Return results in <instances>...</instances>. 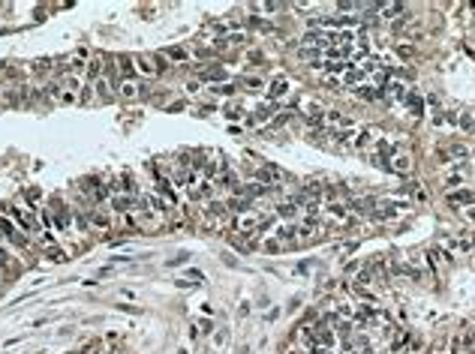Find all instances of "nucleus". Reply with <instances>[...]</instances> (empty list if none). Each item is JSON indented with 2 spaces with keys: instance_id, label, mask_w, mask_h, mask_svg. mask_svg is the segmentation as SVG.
<instances>
[{
  "instance_id": "4",
  "label": "nucleus",
  "mask_w": 475,
  "mask_h": 354,
  "mask_svg": "<svg viewBox=\"0 0 475 354\" xmlns=\"http://www.w3.org/2000/svg\"><path fill=\"white\" fill-rule=\"evenodd\" d=\"M391 171H397V174H409L412 171V159H409V153L406 150H391Z\"/></svg>"
},
{
  "instance_id": "14",
  "label": "nucleus",
  "mask_w": 475,
  "mask_h": 354,
  "mask_svg": "<svg viewBox=\"0 0 475 354\" xmlns=\"http://www.w3.org/2000/svg\"><path fill=\"white\" fill-rule=\"evenodd\" d=\"M277 216H280V219H286V222H292V219L298 216V204H295V201L280 204V207H277Z\"/></svg>"
},
{
  "instance_id": "38",
  "label": "nucleus",
  "mask_w": 475,
  "mask_h": 354,
  "mask_svg": "<svg viewBox=\"0 0 475 354\" xmlns=\"http://www.w3.org/2000/svg\"><path fill=\"white\" fill-rule=\"evenodd\" d=\"M217 93H232V84H217Z\"/></svg>"
},
{
  "instance_id": "15",
  "label": "nucleus",
  "mask_w": 475,
  "mask_h": 354,
  "mask_svg": "<svg viewBox=\"0 0 475 354\" xmlns=\"http://www.w3.org/2000/svg\"><path fill=\"white\" fill-rule=\"evenodd\" d=\"M298 54H301V60L313 63V66L322 60V48H307V45H301V51H298Z\"/></svg>"
},
{
  "instance_id": "32",
  "label": "nucleus",
  "mask_w": 475,
  "mask_h": 354,
  "mask_svg": "<svg viewBox=\"0 0 475 354\" xmlns=\"http://www.w3.org/2000/svg\"><path fill=\"white\" fill-rule=\"evenodd\" d=\"M33 69H36V72H48V69H51V60H36Z\"/></svg>"
},
{
  "instance_id": "10",
  "label": "nucleus",
  "mask_w": 475,
  "mask_h": 354,
  "mask_svg": "<svg viewBox=\"0 0 475 354\" xmlns=\"http://www.w3.org/2000/svg\"><path fill=\"white\" fill-rule=\"evenodd\" d=\"M117 96H123V99H135V96H138V84H135V78H123V81L117 84Z\"/></svg>"
},
{
  "instance_id": "24",
  "label": "nucleus",
  "mask_w": 475,
  "mask_h": 354,
  "mask_svg": "<svg viewBox=\"0 0 475 354\" xmlns=\"http://www.w3.org/2000/svg\"><path fill=\"white\" fill-rule=\"evenodd\" d=\"M244 87H247V90H259V87H265V78H256V75H247V78H244Z\"/></svg>"
},
{
  "instance_id": "7",
  "label": "nucleus",
  "mask_w": 475,
  "mask_h": 354,
  "mask_svg": "<svg viewBox=\"0 0 475 354\" xmlns=\"http://www.w3.org/2000/svg\"><path fill=\"white\" fill-rule=\"evenodd\" d=\"M406 12V3H400V0H394V3H379V15L382 18H400Z\"/></svg>"
},
{
  "instance_id": "41",
  "label": "nucleus",
  "mask_w": 475,
  "mask_h": 354,
  "mask_svg": "<svg viewBox=\"0 0 475 354\" xmlns=\"http://www.w3.org/2000/svg\"><path fill=\"white\" fill-rule=\"evenodd\" d=\"M313 354H331V348H316Z\"/></svg>"
},
{
  "instance_id": "13",
  "label": "nucleus",
  "mask_w": 475,
  "mask_h": 354,
  "mask_svg": "<svg viewBox=\"0 0 475 354\" xmlns=\"http://www.w3.org/2000/svg\"><path fill=\"white\" fill-rule=\"evenodd\" d=\"M283 93H289V81H286V78H274V81H271V87H268L271 102H274L277 96H283Z\"/></svg>"
},
{
  "instance_id": "28",
  "label": "nucleus",
  "mask_w": 475,
  "mask_h": 354,
  "mask_svg": "<svg viewBox=\"0 0 475 354\" xmlns=\"http://www.w3.org/2000/svg\"><path fill=\"white\" fill-rule=\"evenodd\" d=\"M457 120L463 123V129H466V132H475V117H472V114H460Z\"/></svg>"
},
{
  "instance_id": "1",
  "label": "nucleus",
  "mask_w": 475,
  "mask_h": 354,
  "mask_svg": "<svg viewBox=\"0 0 475 354\" xmlns=\"http://www.w3.org/2000/svg\"><path fill=\"white\" fill-rule=\"evenodd\" d=\"M9 213H12V222L21 228V231H39V222H36V216L30 213V210H21V207H9Z\"/></svg>"
},
{
  "instance_id": "16",
  "label": "nucleus",
  "mask_w": 475,
  "mask_h": 354,
  "mask_svg": "<svg viewBox=\"0 0 475 354\" xmlns=\"http://www.w3.org/2000/svg\"><path fill=\"white\" fill-rule=\"evenodd\" d=\"M370 141H373V132H370V129H358V132H355V141H352V147H355V150H364Z\"/></svg>"
},
{
  "instance_id": "29",
  "label": "nucleus",
  "mask_w": 475,
  "mask_h": 354,
  "mask_svg": "<svg viewBox=\"0 0 475 354\" xmlns=\"http://www.w3.org/2000/svg\"><path fill=\"white\" fill-rule=\"evenodd\" d=\"M229 207H232V210H250V201H247V198H232Z\"/></svg>"
},
{
  "instance_id": "23",
  "label": "nucleus",
  "mask_w": 475,
  "mask_h": 354,
  "mask_svg": "<svg viewBox=\"0 0 475 354\" xmlns=\"http://www.w3.org/2000/svg\"><path fill=\"white\" fill-rule=\"evenodd\" d=\"M84 63H90V60H87V51H84V48H78V51L72 54V66H75V69H81Z\"/></svg>"
},
{
  "instance_id": "34",
  "label": "nucleus",
  "mask_w": 475,
  "mask_h": 354,
  "mask_svg": "<svg viewBox=\"0 0 475 354\" xmlns=\"http://www.w3.org/2000/svg\"><path fill=\"white\" fill-rule=\"evenodd\" d=\"M388 93H391V96H397V99H400V96H403V87H400V84H388Z\"/></svg>"
},
{
  "instance_id": "2",
  "label": "nucleus",
  "mask_w": 475,
  "mask_h": 354,
  "mask_svg": "<svg viewBox=\"0 0 475 354\" xmlns=\"http://www.w3.org/2000/svg\"><path fill=\"white\" fill-rule=\"evenodd\" d=\"M132 66L138 69V75H141V78H153V75L160 72L156 57H150V54H135V57H132Z\"/></svg>"
},
{
  "instance_id": "9",
  "label": "nucleus",
  "mask_w": 475,
  "mask_h": 354,
  "mask_svg": "<svg viewBox=\"0 0 475 354\" xmlns=\"http://www.w3.org/2000/svg\"><path fill=\"white\" fill-rule=\"evenodd\" d=\"M448 201H451L454 207H466V204H475V192H469V189H457V192L448 195Z\"/></svg>"
},
{
  "instance_id": "21",
  "label": "nucleus",
  "mask_w": 475,
  "mask_h": 354,
  "mask_svg": "<svg viewBox=\"0 0 475 354\" xmlns=\"http://www.w3.org/2000/svg\"><path fill=\"white\" fill-rule=\"evenodd\" d=\"M117 63H120V72H123V78H135V72H132L135 66H132V60H129V57H120Z\"/></svg>"
},
{
  "instance_id": "19",
  "label": "nucleus",
  "mask_w": 475,
  "mask_h": 354,
  "mask_svg": "<svg viewBox=\"0 0 475 354\" xmlns=\"http://www.w3.org/2000/svg\"><path fill=\"white\" fill-rule=\"evenodd\" d=\"M448 156H451V159H457V165H463V162H466V159H469V150H466V147H463V144H454V147H451V153H448Z\"/></svg>"
},
{
  "instance_id": "6",
  "label": "nucleus",
  "mask_w": 475,
  "mask_h": 354,
  "mask_svg": "<svg viewBox=\"0 0 475 354\" xmlns=\"http://www.w3.org/2000/svg\"><path fill=\"white\" fill-rule=\"evenodd\" d=\"M253 177L259 180V186H274L277 180H283V171H280V168H271V165H268V168H259V171L253 174Z\"/></svg>"
},
{
  "instance_id": "33",
  "label": "nucleus",
  "mask_w": 475,
  "mask_h": 354,
  "mask_svg": "<svg viewBox=\"0 0 475 354\" xmlns=\"http://www.w3.org/2000/svg\"><path fill=\"white\" fill-rule=\"evenodd\" d=\"M36 201H39V189H36V186H33V189H27V204H30V207H33V204H36Z\"/></svg>"
},
{
  "instance_id": "36",
  "label": "nucleus",
  "mask_w": 475,
  "mask_h": 354,
  "mask_svg": "<svg viewBox=\"0 0 475 354\" xmlns=\"http://www.w3.org/2000/svg\"><path fill=\"white\" fill-rule=\"evenodd\" d=\"M57 99H60V102H75V93H69V90H63V93H60Z\"/></svg>"
},
{
  "instance_id": "42",
  "label": "nucleus",
  "mask_w": 475,
  "mask_h": 354,
  "mask_svg": "<svg viewBox=\"0 0 475 354\" xmlns=\"http://www.w3.org/2000/svg\"><path fill=\"white\" fill-rule=\"evenodd\" d=\"M472 159H475V147H472Z\"/></svg>"
},
{
  "instance_id": "18",
  "label": "nucleus",
  "mask_w": 475,
  "mask_h": 354,
  "mask_svg": "<svg viewBox=\"0 0 475 354\" xmlns=\"http://www.w3.org/2000/svg\"><path fill=\"white\" fill-rule=\"evenodd\" d=\"M355 93L361 96V99H382V90H373V87H367V84H361V87H355Z\"/></svg>"
},
{
  "instance_id": "39",
  "label": "nucleus",
  "mask_w": 475,
  "mask_h": 354,
  "mask_svg": "<svg viewBox=\"0 0 475 354\" xmlns=\"http://www.w3.org/2000/svg\"><path fill=\"white\" fill-rule=\"evenodd\" d=\"M226 336H229L226 330H217V345H223V342H226Z\"/></svg>"
},
{
  "instance_id": "5",
  "label": "nucleus",
  "mask_w": 475,
  "mask_h": 354,
  "mask_svg": "<svg viewBox=\"0 0 475 354\" xmlns=\"http://www.w3.org/2000/svg\"><path fill=\"white\" fill-rule=\"evenodd\" d=\"M156 189H160V198H163V204H166V207H175V204H178V195H175V186H172V180H166V177H156Z\"/></svg>"
},
{
  "instance_id": "22",
  "label": "nucleus",
  "mask_w": 475,
  "mask_h": 354,
  "mask_svg": "<svg viewBox=\"0 0 475 354\" xmlns=\"http://www.w3.org/2000/svg\"><path fill=\"white\" fill-rule=\"evenodd\" d=\"M409 108H412L415 117H421V114H424V99H421V96H409Z\"/></svg>"
},
{
  "instance_id": "26",
  "label": "nucleus",
  "mask_w": 475,
  "mask_h": 354,
  "mask_svg": "<svg viewBox=\"0 0 475 354\" xmlns=\"http://www.w3.org/2000/svg\"><path fill=\"white\" fill-rule=\"evenodd\" d=\"M271 228H274V216H259V234H265Z\"/></svg>"
},
{
  "instance_id": "35",
  "label": "nucleus",
  "mask_w": 475,
  "mask_h": 354,
  "mask_svg": "<svg viewBox=\"0 0 475 354\" xmlns=\"http://www.w3.org/2000/svg\"><path fill=\"white\" fill-rule=\"evenodd\" d=\"M247 60H250V63H265V57H262L259 51H250V57H247Z\"/></svg>"
},
{
  "instance_id": "17",
  "label": "nucleus",
  "mask_w": 475,
  "mask_h": 354,
  "mask_svg": "<svg viewBox=\"0 0 475 354\" xmlns=\"http://www.w3.org/2000/svg\"><path fill=\"white\" fill-rule=\"evenodd\" d=\"M163 54H166V60H169V63H184V60L190 57V51H187V48H169V51H163Z\"/></svg>"
},
{
  "instance_id": "40",
  "label": "nucleus",
  "mask_w": 475,
  "mask_h": 354,
  "mask_svg": "<svg viewBox=\"0 0 475 354\" xmlns=\"http://www.w3.org/2000/svg\"><path fill=\"white\" fill-rule=\"evenodd\" d=\"M355 354H373V348H370V345H361V348H358Z\"/></svg>"
},
{
  "instance_id": "11",
  "label": "nucleus",
  "mask_w": 475,
  "mask_h": 354,
  "mask_svg": "<svg viewBox=\"0 0 475 354\" xmlns=\"http://www.w3.org/2000/svg\"><path fill=\"white\" fill-rule=\"evenodd\" d=\"M235 228L241 234H253V231H259V216H241V219H235Z\"/></svg>"
},
{
  "instance_id": "37",
  "label": "nucleus",
  "mask_w": 475,
  "mask_h": 354,
  "mask_svg": "<svg viewBox=\"0 0 475 354\" xmlns=\"http://www.w3.org/2000/svg\"><path fill=\"white\" fill-rule=\"evenodd\" d=\"M226 114H229V117H241L244 111H241V108H235V105H229V108H226Z\"/></svg>"
},
{
  "instance_id": "8",
  "label": "nucleus",
  "mask_w": 475,
  "mask_h": 354,
  "mask_svg": "<svg viewBox=\"0 0 475 354\" xmlns=\"http://www.w3.org/2000/svg\"><path fill=\"white\" fill-rule=\"evenodd\" d=\"M364 81H367V75H364V69H361V66H358V69H355V66H349V69L343 72V84H349V87H361Z\"/></svg>"
},
{
  "instance_id": "12",
  "label": "nucleus",
  "mask_w": 475,
  "mask_h": 354,
  "mask_svg": "<svg viewBox=\"0 0 475 354\" xmlns=\"http://www.w3.org/2000/svg\"><path fill=\"white\" fill-rule=\"evenodd\" d=\"M427 261H430V270H433V264H436V261L448 264V261H451V252H448V249H442V246H430V249H427Z\"/></svg>"
},
{
  "instance_id": "27",
  "label": "nucleus",
  "mask_w": 475,
  "mask_h": 354,
  "mask_svg": "<svg viewBox=\"0 0 475 354\" xmlns=\"http://www.w3.org/2000/svg\"><path fill=\"white\" fill-rule=\"evenodd\" d=\"M451 246H454V249H457V252H472V243H469V240H466V237H457V240H454V243H451Z\"/></svg>"
},
{
  "instance_id": "3",
  "label": "nucleus",
  "mask_w": 475,
  "mask_h": 354,
  "mask_svg": "<svg viewBox=\"0 0 475 354\" xmlns=\"http://www.w3.org/2000/svg\"><path fill=\"white\" fill-rule=\"evenodd\" d=\"M0 231H3V234H6V237L15 243V246H18V249H21V246H27V237H24V231H21V228H15V225H12V219L0 216Z\"/></svg>"
},
{
  "instance_id": "30",
  "label": "nucleus",
  "mask_w": 475,
  "mask_h": 354,
  "mask_svg": "<svg viewBox=\"0 0 475 354\" xmlns=\"http://www.w3.org/2000/svg\"><path fill=\"white\" fill-rule=\"evenodd\" d=\"M262 249H265L268 255H277V252H280V243H277V240H265V246H262Z\"/></svg>"
},
{
  "instance_id": "31",
  "label": "nucleus",
  "mask_w": 475,
  "mask_h": 354,
  "mask_svg": "<svg viewBox=\"0 0 475 354\" xmlns=\"http://www.w3.org/2000/svg\"><path fill=\"white\" fill-rule=\"evenodd\" d=\"M334 6H337L340 12H352V9H355L358 3H352V0H340V3H334Z\"/></svg>"
},
{
  "instance_id": "20",
  "label": "nucleus",
  "mask_w": 475,
  "mask_h": 354,
  "mask_svg": "<svg viewBox=\"0 0 475 354\" xmlns=\"http://www.w3.org/2000/svg\"><path fill=\"white\" fill-rule=\"evenodd\" d=\"M99 72H102V63H99V57H93V60L87 63V78H90V81H99Z\"/></svg>"
},
{
  "instance_id": "25",
  "label": "nucleus",
  "mask_w": 475,
  "mask_h": 354,
  "mask_svg": "<svg viewBox=\"0 0 475 354\" xmlns=\"http://www.w3.org/2000/svg\"><path fill=\"white\" fill-rule=\"evenodd\" d=\"M397 57H400V60H412V57H415V48H412V45H397Z\"/></svg>"
}]
</instances>
